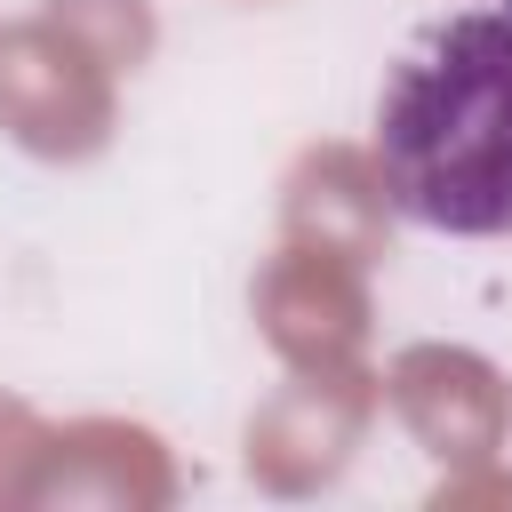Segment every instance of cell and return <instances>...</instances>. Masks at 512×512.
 Returning <instances> with one entry per match:
<instances>
[{
	"instance_id": "cell-1",
	"label": "cell",
	"mask_w": 512,
	"mask_h": 512,
	"mask_svg": "<svg viewBox=\"0 0 512 512\" xmlns=\"http://www.w3.org/2000/svg\"><path fill=\"white\" fill-rule=\"evenodd\" d=\"M376 176L392 208L432 232H512V8L432 24L424 48L384 80Z\"/></svg>"
}]
</instances>
